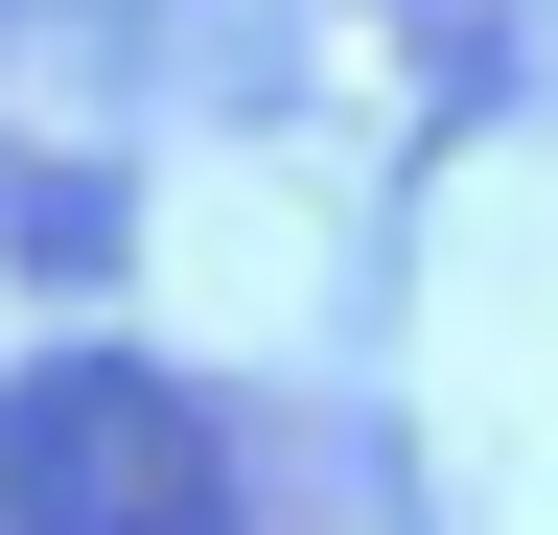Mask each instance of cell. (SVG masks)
Returning a JSON list of instances; mask_svg holds the SVG:
<instances>
[{"instance_id": "cell-1", "label": "cell", "mask_w": 558, "mask_h": 535, "mask_svg": "<svg viewBox=\"0 0 558 535\" xmlns=\"http://www.w3.org/2000/svg\"><path fill=\"white\" fill-rule=\"evenodd\" d=\"M0 535H256V512H233V442L140 350H47L0 396Z\"/></svg>"}]
</instances>
